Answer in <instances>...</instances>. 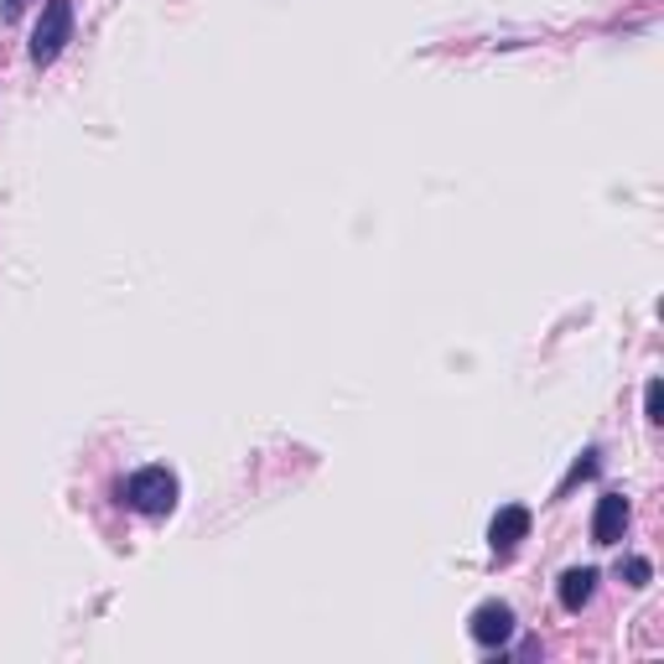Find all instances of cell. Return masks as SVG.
<instances>
[{"instance_id":"obj_3","label":"cell","mask_w":664,"mask_h":664,"mask_svg":"<svg viewBox=\"0 0 664 664\" xmlns=\"http://www.w3.org/2000/svg\"><path fill=\"white\" fill-rule=\"evenodd\" d=\"M467 633H473L483 649H494V654H498V649L514 639V608H509V602H498V597H494V602H477L473 618H467Z\"/></svg>"},{"instance_id":"obj_5","label":"cell","mask_w":664,"mask_h":664,"mask_svg":"<svg viewBox=\"0 0 664 664\" xmlns=\"http://www.w3.org/2000/svg\"><path fill=\"white\" fill-rule=\"evenodd\" d=\"M525 535H529V509L525 504H504V509L488 519V550H494V556H514Z\"/></svg>"},{"instance_id":"obj_8","label":"cell","mask_w":664,"mask_h":664,"mask_svg":"<svg viewBox=\"0 0 664 664\" xmlns=\"http://www.w3.org/2000/svg\"><path fill=\"white\" fill-rule=\"evenodd\" d=\"M644 415L654 421V426L664 421V384H660V379H649V390H644Z\"/></svg>"},{"instance_id":"obj_7","label":"cell","mask_w":664,"mask_h":664,"mask_svg":"<svg viewBox=\"0 0 664 664\" xmlns=\"http://www.w3.org/2000/svg\"><path fill=\"white\" fill-rule=\"evenodd\" d=\"M618 577L629 581V587H649V581H654V566H649L644 556H629V561L618 566Z\"/></svg>"},{"instance_id":"obj_6","label":"cell","mask_w":664,"mask_h":664,"mask_svg":"<svg viewBox=\"0 0 664 664\" xmlns=\"http://www.w3.org/2000/svg\"><path fill=\"white\" fill-rule=\"evenodd\" d=\"M597 566H571V571H566L561 577V587H556V597H561V608L566 613H581V608H587V602H592L597 597Z\"/></svg>"},{"instance_id":"obj_10","label":"cell","mask_w":664,"mask_h":664,"mask_svg":"<svg viewBox=\"0 0 664 664\" xmlns=\"http://www.w3.org/2000/svg\"><path fill=\"white\" fill-rule=\"evenodd\" d=\"M21 6H27V0H0V21H17Z\"/></svg>"},{"instance_id":"obj_2","label":"cell","mask_w":664,"mask_h":664,"mask_svg":"<svg viewBox=\"0 0 664 664\" xmlns=\"http://www.w3.org/2000/svg\"><path fill=\"white\" fill-rule=\"evenodd\" d=\"M68 42H73V0H48L42 17H36V27H32V48H27L32 63L36 68H52Z\"/></svg>"},{"instance_id":"obj_9","label":"cell","mask_w":664,"mask_h":664,"mask_svg":"<svg viewBox=\"0 0 664 664\" xmlns=\"http://www.w3.org/2000/svg\"><path fill=\"white\" fill-rule=\"evenodd\" d=\"M592 473H597V452H581V457H577V467H571V473H566L561 494H566V488H571V483H581V477H592Z\"/></svg>"},{"instance_id":"obj_4","label":"cell","mask_w":664,"mask_h":664,"mask_svg":"<svg viewBox=\"0 0 664 664\" xmlns=\"http://www.w3.org/2000/svg\"><path fill=\"white\" fill-rule=\"evenodd\" d=\"M629 519H633V504L623 494H602L597 498V514H592V546H618L629 535Z\"/></svg>"},{"instance_id":"obj_1","label":"cell","mask_w":664,"mask_h":664,"mask_svg":"<svg viewBox=\"0 0 664 664\" xmlns=\"http://www.w3.org/2000/svg\"><path fill=\"white\" fill-rule=\"evenodd\" d=\"M177 494H182V483H177V473L161 467V462L130 473V483H125V504L136 514H146V519H167V514L177 509Z\"/></svg>"}]
</instances>
